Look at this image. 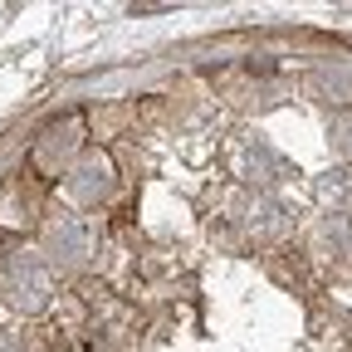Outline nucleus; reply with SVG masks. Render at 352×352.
Wrapping results in <instances>:
<instances>
[{"mask_svg": "<svg viewBox=\"0 0 352 352\" xmlns=\"http://www.w3.org/2000/svg\"><path fill=\"white\" fill-rule=\"evenodd\" d=\"M0 294L10 298V308L20 314H44L54 298V270L39 250H15L0 264Z\"/></svg>", "mask_w": 352, "mask_h": 352, "instance_id": "nucleus-1", "label": "nucleus"}, {"mask_svg": "<svg viewBox=\"0 0 352 352\" xmlns=\"http://www.w3.org/2000/svg\"><path fill=\"white\" fill-rule=\"evenodd\" d=\"M0 352H25V342L15 333H0Z\"/></svg>", "mask_w": 352, "mask_h": 352, "instance_id": "nucleus-7", "label": "nucleus"}, {"mask_svg": "<svg viewBox=\"0 0 352 352\" xmlns=\"http://www.w3.org/2000/svg\"><path fill=\"white\" fill-rule=\"evenodd\" d=\"M44 259L50 270H83L88 254H94V230H88L83 215H54L44 226Z\"/></svg>", "mask_w": 352, "mask_h": 352, "instance_id": "nucleus-2", "label": "nucleus"}, {"mask_svg": "<svg viewBox=\"0 0 352 352\" xmlns=\"http://www.w3.org/2000/svg\"><path fill=\"white\" fill-rule=\"evenodd\" d=\"M64 186H69V196H74L78 206H103V201L113 196V186H118L113 157H108V152H83V157L69 166Z\"/></svg>", "mask_w": 352, "mask_h": 352, "instance_id": "nucleus-3", "label": "nucleus"}, {"mask_svg": "<svg viewBox=\"0 0 352 352\" xmlns=\"http://www.w3.org/2000/svg\"><path fill=\"white\" fill-rule=\"evenodd\" d=\"M78 132H83V122H78V118L54 122V127L34 142V166H39V171H59V162H69V157H74V147H78Z\"/></svg>", "mask_w": 352, "mask_h": 352, "instance_id": "nucleus-4", "label": "nucleus"}, {"mask_svg": "<svg viewBox=\"0 0 352 352\" xmlns=\"http://www.w3.org/2000/svg\"><path fill=\"white\" fill-rule=\"evenodd\" d=\"M328 142H333V152H338V157H347V162H352V113H342V118H333V122H328Z\"/></svg>", "mask_w": 352, "mask_h": 352, "instance_id": "nucleus-6", "label": "nucleus"}, {"mask_svg": "<svg viewBox=\"0 0 352 352\" xmlns=\"http://www.w3.org/2000/svg\"><path fill=\"white\" fill-rule=\"evenodd\" d=\"M323 245H333V254L352 250V210H328L323 215Z\"/></svg>", "mask_w": 352, "mask_h": 352, "instance_id": "nucleus-5", "label": "nucleus"}]
</instances>
